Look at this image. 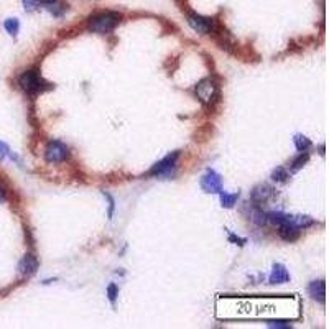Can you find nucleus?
<instances>
[{"label": "nucleus", "mask_w": 329, "mask_h": 329, "mask_svg": "<svg viewBox=\"0 0 329 329\" xmlns=\"http://www.w3.org/2000/svg\"><path fill=\"white\" fill-rule=\"evenodd\" d=\"M120 15L117 12H102L99 15H94L89 18V30L94 33H109L119 25Z\"/></svg>", "instance_id": "f257e3e1"}, {"label": "nucleus", "mask_w": 329, "mask_h": 329, "mask_svg": "<svg viewBox=\"0 0 329 329\" xmlns=\"http://www.w3.org/2000/svg\"><path fill=\"white\" fill-rule=\"evenodd\" d=\"M117 293H119V290H117V286H115V285H109V288H107V295H109V299H111L112 303L115 301Z\"/></svg>", "instance_id": "6ab92c4d"}, {"label": "nucleus", "mask_w": 329, "mask_h": 329, "mask_svg": "<svg viewBox=\"0 0 329 329\" xmlns=\"http://www.w3.org/2000/svg\"><path fill=\"white\" fill-rule=\"evenodd\" d=\"M308 292H310V296L313 299L324 303V299H326V283L323 280L311 281L310 286H308Z\"/></svg>", "instance_id": "9d476101"}, {"label": "nucleus", "mask_w": 329, "mask_h": 329, "mask_svg": "<svg viewBox=\"0 0 329 329\" xmlns=\"http://www.w3.org/2000/svg\"><path fill=\"white\" fill-rule=\"evenodd\" d=\"M188 23L189 27L196 33H199V35H208V33H211V30H213V20L208 18V16L191 14L188 16Z\"/></svg>", "instance_id": "0eeeda50"}, {"label": "nucleus", "mask_w": 329, "mask_h": 329, "mask_svg": "<svg viewBox=\"0 0 329 329\" xmlns=\"http://www.w3.org/2000/svg\"><path fill=\"white\" fill-rule=\"evenodd\" d=\"M5 199V193H3V189L0 188V201H3Z\"/></svg>", "instance_id": "b1692460"}, {"label": "nucleus", "mask_w": 329, "mask_h": 329, "mask_svg": "<svg viewBox=\"0 0 329 329\" xmlns=\"http://www.w3.org/2000/svg\"><path fill=\"white\" fill-rule=\"evenodd\" d=\"M3 27H5V30L10 33V35H14V36L20 30V23H18V20H16V18H7L5 23H3Z\"/></svg>", "instance_id": "2eb2a0df"}, {"label": "nucleus", "mask_w": 329, "mask_h": 329, "mask_svg": "<svg viewBox=\"0 0 329 329\" xmlns=\"http://www.w3.org/2000/svg\"><path fill=\"white\" fill-rule=\"evenodd\" d=\"M45 3H48V5H54V3L58 2V0H43Z\"/></svg>", "instance_id": "5701e85b"}, {"label": "nucleus", "mask_w": 329, "mask_h": 329, "mask_svg": "<svg viewBox=\"0 0 329 329\" xmlns=\"http://www.w3.org/2000/svg\"><path fill=\"white\" fill-rule=\"evenodd\" d=\"M286 178H288V171L281 166H278L277 170H273V173H272V180L278 181V183H285Z\"/></svg>", "instance_id": "f3484780"}, {"label": "nucleus", "mask_w": 329, "mask_h": 329, "mask_svg": "<svg viewBox=\"0 0 329 329\" xmlns=\"http://www.w3.org/2000/svg\"><path fill=\"white\" fill-rule=\"evenodd\" d=\"M229 239L232 240V242H242V244L246 242V240H244V239H239V237H235V235H230Z\"/></svg>", "instance_id": "4be33fe9"}, {"label": "nucleus", "mask_w": 329, "mask_h": 329, "mask_svg": "<svg viewBox=\"0 0 329 329\" xmlns=\"http://www.w3.org/2000/svg\"><path fill=\"white\" fill-rule=\"evenodd\" d=\"M38 5H40V0H23V7L25 10H35V8H38Z\"/></svg>", "instance_id": "a211bd4d"}, {"label": "nucleus", "mask_w": 329, "mask_h": 329, "mask_svg": "<svg viewBox=\"0 0 329 329\" xmlns=\"http://www.w3.org/2000/svg\"><path fill=\"white\" fill-rule=\"evenodd\" d=\"M201 188L206 193H213V195H219L222 191V180L216 171L208 170L201 178Z\"/></svg>", "instance_id": "423d86ee"}, {"label": "nucleus", "mask_w": 329, "mask_h": 329, "mask_svg": "<svg viewBox=\"0 0 329 329\" xmlns=\"http://www.w3.org/2000/svg\"><path fill=\"white\" fill-rule=\"evenodd\" d=\"M18 84L25 92H28V94H38V92H43L49 87L36 71H25V73L18 78Z\"/></svg>", "instance_id": "f03ea898"}, {"label": "nucleus", "mask_w": 329, "mask_h": 329, "mask_svg": "<svg viewBox=\"0 0 329 329\" xmlns=\"http://www.w3.org/2000/svg\"><path fill=\"white\" fill-rule=\"evenodd\" d=\"M308 160H310V155H308V153H303V151H301V155H299V157H296V158H295L293 162H292V171H298L299 168H303V166L306 164Z\"/></svg>", "instance_id": "dca6fc26"}, {"label": "nucleus", "mask_w": 329, "mask_h": 329, "mask_svg": "<svg viewBox=\"0 0 329 329\" xmlns=\"http://www.w3.org/2000/svg\"><path fill=\"white\" fill-rule=\"evenodd\" d=\"M195 91H196L197 99L206 105L214 104L216 102V99L219 98V87H217L216 81L211 79V78H206V79H202V81L197 82Z\"/></svg>", "instance_id": "7ed1b4c3"}, {"label": "nucleus", "mask_w": 329, "mask_h": 329, "mask_svg": "<svg viewBox=\"0 0 329 329\" xmlns=\"http://www.w3.org/2000/svg\"><path fill=\"white\" fill-rule=\"evenodd\" d=\"M272 196V188H268V186H259V188H255L254 189V193H252V197L257 201V202H263V201H267L268 197Z\"/></svg>", "instance_id": "f8f14e48"}, {"label": "nucleus", "mask_w": 329, "mask_h": 329, "mask_svg": "<svg viewBox=\"0 0 329 329\" xmlns=\"http://www.w3.org/2000/svg\"><path fill=\"white\" fill-rule=\"evenodd\" d=\"M178 157H180V151H173V153L166 155L162 162H158L157 164H153V166L150 168L148 175L151 176H163V175H168L173 168L176 166V162H178Z\"/></svg>", "instance_id": "39448f33"}, {"label": "nucleus", "mask_w": 329, "mask_h": 329, "mask_svg": "<svg viewBox=\"0 0 329 329\" xmlns=\"http://www.w3.org/2000/svg\"><path fill=\"white\" fill-rule=\"evenodd\" d=\"M69 157V148L60 140H51L48 142L45 148V158L49 163H61Z\"/></svg>", "instance_id": "20e7f679"}, {"label": "nucleus", "mask_w": 329, "mask_h": 329, "mask_svg": "<svg viewBox=\"0 0 329 329\" xmlns=\"http://www.w3.org/2000/svg\"><path fill=\"white\" fill-rule=\"evenodd\" d=\"M290 280V273L281 263H275L272 268V273H270V283L272 285H280V283H286Z\"/></svg>", "instance_id": "1a4fd4ad"}, {"label": "nucleus", "mask_w": 329, "mask_h": 329, "mask_svg": "<svg viewBox=\"0 0 329 329\" xmlns=\"http://www.w3.org/2000/svg\"><path fill=\"white\" fill-rule=\"evenodd\" d=\"M8 155H10V148H8V145L3 142H0V160H3L5 157H8Z\"/></svg>", "instance_id": "aec40b11"}, {"label": "nucleus", "mask_w": 329, "mask_h": 329, "mask_svg": "<svg viewBox=\"0 0 329 329\" xmlns=\"http://www.w3.org/2000/svg\"><path fill=\"white\" fill-rule=\"evenodd\" d=\"M270 328H290V323L286 321H268Z\"/></svg>", "instance_id": "412c9836"}, {"label": "nucleus", "mask_w": 329, "mask_h": 329, "mask_svg": "<svg viewBox=\"0 0 329 329\" xmlns=\"http://www.w3.org/2000/svg\"><path fill=\"white\" fill-rule=\"evenodd\" d=\"M36 270H38V259H36L35 255L28 254V255H25L22 260H20L18 272H20V275H22V277H32V275H35Z\"/></svg>", "instance_id": "6e6552de"}, {"label": "nucleus", "mask_w": 329, "mask_h": 329, "mask_svg": "<svg viewBox=\"0 0 329 329\" xmlns=\"http://www.w3.org/2000/svg\"><path fill=\"white\" fill-rule=\"evenodd\" d=\"M219 195H221V202H222V206H224V208H234V204L235 202H237V199H239V193L237 195H229V193H219Z\"/></svg>", "instance_id": "ddd939ff"}, {"label": "nucleus", "mask_w": 329, "mask_h": 329, "mask_svg": "<svg viewBox=\"0 0 329 329\" xmlns=\"http://www.w3.org/2000/svg\"><path fill=\"white\" fill-rule=\"evenodd\" d=\"M293 142H295V147H296L298 151H306L311 147L310 138L303 137V135H296V137L293 138Z\"/></svg>", "instance_id": "4468645a"}, {"label": "nucleus", "mask_w": 329, "mask_h": 329, "mask_svg": "<svg viewBox=\"0 0 329 329\" xmlns=\"http://www.w3.org/2000/svg\"><path fill=\"white\" fill-rule=\"evenodd\" d=\"M278 234H280V237L283 240H286V242H293V240H296L299 237V229L296 226L286 222V224H280V230H278Z\"/></svg>", "instance_id": "9b49d317"}]
</instances>
